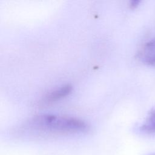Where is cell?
I'll list each match as a JSON object with an SVG mask.
<instances>
[{
    "label": "cell",
    "instance_id": "cell-1",
    "mask_svg": "<svg viewBox=\"0 0 155 155\" xmlns=\"http://www.w3.org/2000/svg\"><path fill=\"white\" fill-rule=\"evenodd\" d=\"M19 130L34 135L50 136L85 133L89 127L85 122L76 117L43 114L29 119Z\"/></svg>",
    "mask_w": 155,
    "mask_h": 155
},
{
    "label": "cell",
    "instance_id": "cell-2",
    "mask_svg": "<svg viewBox=\"0 0 155 155\" xmlns=\"http://www.w3.org/2000/svg\"><path fill=\"white\" fill-rule=\"evenodd\" d=\"M71 90L72 87L70 85L67 84L63 85L47 94L44 97L42 102L44 104H50L56 102L68 95Z\"/></svg>",
    "mask_w": 155,
    "mask_h": 155
},
{
    "label": "cell",
    "instance_id": "cell-5",
    "mask_svg": "<svg viewBox=\"0 0 155 155\" xmlns=\"http://www.w3.org/2000/svg\"><path fill=\"white\" fill-rule=\"evenodd\" d=\"M139 1H132L130 3V7L132 8H136L139 3Z\"/></svg>",
    "mask_w": 155,
    "mask_h": 155
},
{
    "label": "cell",
    "instance_id": "cell-3",
    "mask_svg": "<svg viewBox=\"0 0 155 155\" xmlns=\"http://www.w3.org/2000/svg\"><path fill=\"white\" fill-rule=\"evenodd\" d=\"M143 62L150 65H155V38L147 42L140 53Z\"/></svg>",
    "mask_w": 155,
    "mask_h": 155
},
{
    "label": "cell",
    "instance_id": "cell-6",
    "mask_svg": "<svg viewBox=\"0 0 155 155\" xmlns=\"http://www.w3.org/2000/svg\"><path fill=\"white\" fill-rule=\"evenodd\" d=\"M148 155H155V153H151V154H148Z\"/></svg>",
    "mask_w": 155,
    "mask_h": 155
},
{
    "label": "cell",
    "instance_id": "cell-4",
    "mask_svg": "<svg viewBox=\"0 0 155 155\" xmlns=\"http://www.w3.org/2000/svg\"><path fill=\"white\" fill-rule=\"evenodd\" d=\"M140 130L147 133H155V113H152L151 116L141 126Z\"/></svg>",
    "mask_w": 155,
    "mask_h": 155
}]
</instances>
